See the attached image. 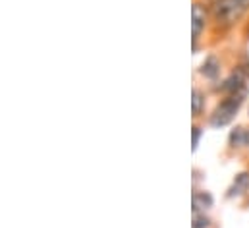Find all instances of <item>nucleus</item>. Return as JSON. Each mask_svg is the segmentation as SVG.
Wrapping results in <instances>:
<instances>
[{
	"instance_id": "obj_1",
	"label": "nucleus",
	"mask_w": 249,
	"mask_h": 228,
	"mask_svg": "<svg viewBox=\"0 0 249 228\" xmlns=\"http://www.w3.org/2000/svg\"><path fill=\"white\" fill-rule=\"evenodd\" d=\"M246 95H248L246 87L240 89V91H236V93H232V95H228V97L214 109V113H213V116H211V126H214V128H222V126L230 124V122L234 120L236 113L240 111V107H242Z\"/></svg>"
},
{
	"instance_id": "obj_2",
	"label": "nucleus",
	"mask_w": 249,
	"mask_h": 228,
	"mask_svg": "<svg viewBox=\"0 0 249 228\" xmlns=\"http://www.w3.org/2000/svg\"><path fill=\"white\" fill-rule=\"evenodd\" d=\"M246 10L248 8L238 0H214L213 6H211L213 19L218 25H224V27H228V25L236 23L238 19H242Z\"/></svg>"
},
{
	"instance_id": "obj_3",
	"label": "nucleus",
	"mask_w": 249,
	"mask_h": 228,
	"mask_svg": "<svg viewBox=\"0 0 249 228\" xmlns=\"http://www.w3.org/2000/svg\"><path fill=\"white\" fill-rule=\"evenodd\" d=\"M205 23H207V10L205 6H201L199 2L193 4L191 8V31H193V45L197 43L201 31L205 29Z\"/></svg>"
},
{
	"instance_id": "obj_4",
	"label": "nucleus",
	"mask_w": 249,
	"mask_h": 228,
	"mask_svg": "<svg viewBox=\"0 0 249 228\" xmlns=\"http://www.w3.org/2000/svg\"><path fill=\"white\" fill-rule=\"evenodd\" d=\"M201 76L207 79H216L220 76V62L216 57H207L205 62L201 64Z\"/></svg>"
},
{
	"instance_id": "obj_5",
	"label": "nucleus",
	"mask_w": 249,
	"mask_h": 228,
	"mask_svg": "<svg viewBox=\"0 0 249 228\" xmlns=\"http://www.w3.org/2000/svg\"><path fill=\"white\" fill-rule=\"evenodd\" d=\"M248 190H249V172H240V174L234 178V182H232V186H230V190H228V197L242 195V193H246Z\"/></svg>"
},
{
	"instance_id": "obj_6",
	"label": "nucleus",
	"mask_w": 249,
	"mask_h": 228,
	"mask_svg": "<svg viewBox=\"0 0 249 228\" xmlns=\"http://www.w3.org/2000/svg\"><path fill=\"white\" fill-rule=\"evenodd\" d=\"M240 89H244V76H242V72H234L226 81H224V85H222V91L224 93H228V95H232V93H236V91H240Z\"/></svg>"
},
{
	"instance_id": "obj_7",
	"label": "nucleus",
	"mask_w": 249,
	"mask_h": 228,
	"mask_svg": "<svg viewBox=\"0 0 249 228\" xmlns=\"http://www.w3.org/2000/svg\"><path fill=\"white\" fill-rule=\"evenodd\" d=\"M213 205V197L205 191H195L193 193V211H205Z\"/></svg>"
},
{
	"instance_id": "obj_8",
	"label": "nucleus",
	"mask_w": 249,
	"mask_h": 228,
	"mask_svg": "<svg viewBox=\"0 0 249 228\" xmlns=\"http://www.w3.org/2000/svg\"><path fill=\"white\" fill-rule=\"evenodd\" d=\"M191 111H193V116H199L201 111L205 109V97L199 89H193V95H191Z\"/></svg>"
},
{
	"instance_id": "obj_9",
	"label": "nucleus",
	"mask_w": 249,
	"mask_h": 228,
	"mask_svg": "<svg viewBox=\"0 0 249 228\" xmlns=\"http://www.w3.org/2000/svg\"><path fill=\"white\" fill-rule=\"evenodd\" d=\"M209 217L205 215V211H193V228H207L209 227Z\"/></svg>"
},
{
	"instance_id": "obj_10",
	"label": "nucleus",
	"mask_w": 249,
	"mask_h": 228,
	"mask_svg": "<svg viewBox=\"0 0 249 228\" xmlns=\"http://www.w3.org/2000/svg\"><path fill=\"white\" fill-rule=\"evenodd\" d=\"M230 145L232 147H244V128H236L230 133Z\"/></svg>"
},
{
	"instance_id": "obj_11",
	"label": "nucleus",
	"mask_w": 249,
	"mask_h": 228,
	"mask_svg": "<svg viewBox=\"0 0 249 228\" xmlns=\"http://www.w3.org/2000/svg\"><path fill=\"white\" fill-rule=\"evenodd\" d=\"M199 137H201V128L199 126H193V151L199 145Z\"/></svg>"
},
{
	"instance_id": "obj_12",
	"label": "nucleus",
	"mask_w": 249,
	"mask_h": 228,
	"mask_svg": "<svg viewBox=\"0 0 249 228\" xmlns=\"http://www.w3.org/2000/svg\"><path fill=\"white\" fill-rule=\"evenodd\" d=\"M244 147H249V128H244Z\"/></svg>"
},
{
	"instance_id": "obj_13",
	"label": "nucleus",
	"mask_w": 249,
	"mask_h": 228,
	"mask_svg": "<svg viewBox=\"0 0 249 228\" xmlns=\"http://www.w3.org/2000/svg\"><path fill=\"white\" fill-rule=\"evenodd\" d=\"M238 2H242V4L246 6V8H249V0H238Z\"/></svg>"
},
{
	"instance_id": "obj_14",
	"label": "nucleus",
	"mask_w": 249,
	"mask_h": 228,
	"mask_svg": "<svg viewBox=\"0 0 249 228\" xmlns=\"http://www.w3.org/2000/svg\"><path fill=\"white\" fill-rule=\"evenodd\" d=\"M248 35H249V25H248Z\"/></svg>"
}]
</instances>
